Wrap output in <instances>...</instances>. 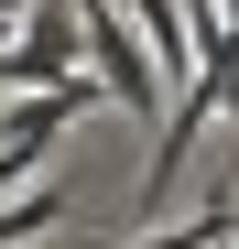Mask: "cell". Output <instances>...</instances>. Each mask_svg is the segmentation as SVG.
Wrapping results in <instances>:
<instances>
[{"mask_svg":"<svg viewBox=\"0 0 239 249\" xmlns=\"http://www.w3.org/2000/svg\"><path fill=\"white\" fill-rule=\"evenodd\" d=\"M98 98H109V87H98V76H65V87H22V108H11V119H0V184H11V195H22L33 174H44V152L65 141V119H87Z\"/></svg>","mask_w":239,"mask_h":249,"instance_id":"1","label":"cell"},{"mask_svg":"<svg viewBox=\"0 0 239 249\" xmlns=\"http://www.w3.org/2000/svg\"><path fill=\"white\" fill-rule=\"evenodd\" d=\"M76 44H87V11H76V0H33V11H22V44L0 54V76H11V87H65Z\"/></svg>","mask_w":239,"mask_h":249,"instance_id":"2","label":"cell"},{"mask_svg":"<svg viewBox=\"0 0 239 249\" xmlns=\"http://www.w3.org/2000/svg\"><path fill=\"white\" fill-rule=\"evenodd\" d=\"M76 11H87L98 87H109V98H131V108H152V44H141V22L120 11V0H76Z\"/></svg>","mask_w":239,"mask_h":249,"instance_id":"3","label":"cell"},{"mask_svg":"<svg viewBox=\"0 0 239 249\" xmlns=\"http://www.w3.org/2000/svg\"><path fill=\"white\" fill-rule=\"evenodd\" d=\"M120 11L141 22V44H152V65L174 76V98L207 76V54H196V22H185V0H120Z\"/></svg>","mask_w":239,"mask_h":249,"instance_id":"4","label":"cell"},{"mask_svg":"<svg viewBox=\"0 0 239 249\" xmlns=\"http://www.w3.org/2000/svg\"><path fill=\"white\" fill-rule=\"evenodd\" d=\"M228 238H239V174H228V184H218L207 206H196L185 228H141L131 249H228Z\"/></svg>","mask_w":239,"mask_h":249,"instance_id":"5","label":"cell"},{"mask_svg":"<svg viewBox=\"0 0 239 249\" xmlns=\"http://www.w3.org/2000/svg\"><path fill=\"white\" fill-rule=\"evenodd\" d=\"M65 217H76V195H65V184H22L11 206H0V249L44 238V228H65Z\"/></svg>","mask_w":239,"mask_h":249,"instance_id":"6","label":"cell"},{"mask_svg":"<svg viewBox=\"0 0 239 249\" xmlns=\"http://www.w3.org/2000/svg\"><path fill=\"white\" fill-rule=\"evenodd\" d=\"M0 54H11V44H0Z\"/></svg>","mask_w":239,"mask_h":249,"instance_id":"7","label":"cell"}]
</instances>
